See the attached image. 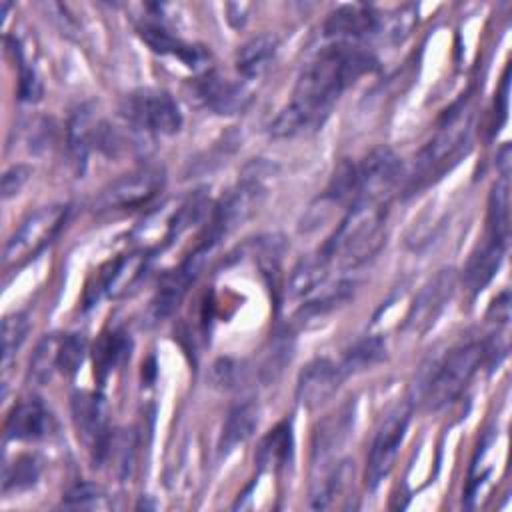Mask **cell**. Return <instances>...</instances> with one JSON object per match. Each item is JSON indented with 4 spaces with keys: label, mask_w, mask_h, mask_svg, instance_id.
<instances>
[{
    "label": "cell",
    "mask_w": 512,
    "mask_h": 512,
    "mask_svg": "<svg viewBox=\"0 0 512 512\" xmlns=\"http://www.w3.org/2000/svg\"><path fill=\"white\" fill-rule=\"evenodd\" d=\"M416 22H418V8L414 4H404V6L388 12L386 16L380 14V32L378 34L384 36L392 44H400L412 34Z\"/></svg>",
    "instance_id": "4dcf8cb0"
},
{
    "label": "cell",
    "mask_w": 512,
    "mask_h": 512,
    "mask_svg": "<svg viewBox=\"0 0 512 512\" xmlns=\"http://www.w3.org/2000/svg\"><path fill=\"white\" fill-rule=\"evenodd\" d=\"M12 52L16 54L18 60V68H20V76H18V98L22 102H36L42 96V82L38 78V74L34 72L32 66H28V62L22 56L20 46H14Z\"/></svg>",
    "instance_id": "e575fe53"
},
{
    "label": "cell",
    "mask_w": 512,
    "mask_h": 512,
    "mask_svg": "<svg viewBox=\"0 0 512 512\" xmlns=\"http://www.w3.org/2000/svg\"><path fill=\"white\" fill-rule=\"evenodd\" d=\"M64 334H46L32 358H30V368H28V378L36 384H44L52 378L54 372H58V356H60V346H62Z\"/></svg>",
    "instance_id": "cb8c5ba5"
},
{
    "label": "cell",
    "mask_w": 512,
    "mask_h": 512,
    "mask_svg": "<svg viewBox=\"0 0 512 512\" xmlns=\"http://www.w3.org/2000/svg\"><path fill=\"white\" fill-rule=\"evenodd\" d=\"M378 32L380 14L366 4H342L336 10H332L324 22L326 36L346 42L376 36Z\"/></svg>",
    "instance_id": "5bb4252c"
},
{
    "label": "cell",
    "mask_w": 512,
    "mask_h": 512,
    "mask_svg": "<svg viewBox=\"0 0 512 512\" xmlns=\"http://www.w3.org/2000/svg\"><path fill=\"white\" fill-rule=\"evenodd\" d=\"M30 330L28 316L22 312H14L4 316L2 320V364L6 366L10 358L20 350Z\"/></svg>",
    "instance_id": "d6a6232c"
},
{
    "label": "cell",
    "mask_w": 512,
    "mask_h": 512,
    "mask_svg": "<svg viewBox=\"0 0 512 512\" xmlns=\"http://www.w3.org/2000/svg\"><path fill=\"white\" fill-rule=\"evenodd\" d=\"M146 262H148V256L142 252H134L110 262L102 270L100 290L110 296L126 294L142 278L146 270Z\"/></svg>",
    "instance_id": "d6986e66"
},
{
    "label": "cell",
    "mask_w": 512,
    "mask_h": 512,
    "mask_svg": "<svg viewBox=\"0 0 512 512\" xmlns=\"http://www.w3.org/2000/svg\"><path fill=\"white\" fill-rule=\"evenodd\" d=\"M352 292H354V284H352V282H340V284H336L334 288L326 290L322 296L304 302V304L296 310V314H294V318H292L294 324L304 326L306 322L316 320V318L328 314L330 310L342 306V304L352 296Z\"/></svg>",
    "instance_id": "d4e9b609"
},
{
    "label": "cell",
    "mask_w": 512,
    "mask_h": 512,
    "mask_svg": "<svg viewBox=\"0 0 512 512\" xmlns=\"http://www.w3.org/2000/svg\"><path fill=\"white\" fill-rule=\"evenodd\" d=\"M454 290H456V270L454 268L438 270L412 300L402 328L414 334H424L442 314Z\"/></svg>",
    "instance_id": "30bf717a"
},
{
    "label": "cell",
    "mask_w": 512,
    "mask_h": 512,
    "mask_svg": "<svg viewBox=\"0 0 512 512\" xmlns=\"http://www.w3.org/2000/svg\"><path fill=\"white\" fill-rule=\"evenodd\" d=\"M30 174H32V168L26 164L10 166L2 176V198L8 200V198L16 196L22 190V186L28 182Z\"/></svg>",
    "instance_id": "8d00e7d4"
},
{
    "label": "cell",
    "mask_w": 512,
    "mask_h": 512,
    "mask_svg": "<svg viewBox=\"0 0 512 512\" xmlns=\"http://www.w3.org/2000/svg\"><path fill=\"white\" fill-rule=\"evenodd\" d=\"M354 424V408L348 404L340 408L336 414H330L320 422L314 434V466L338 462L336 452L344 446L352 432Z\"/></svg>",
    "instance_id": "2e32d148"
},
{
    "label": "cell",
    "mask_w": 512,
    "mask_h": 512,
    "mask_svg": "<svg viewBox=\"0 0 512 512\" xmlns=\"http://www.w3.org/2000/svg\"><path fill=\"white\" fill-rule=\"evenodd\" d=\"M276 52V38L270 34H260L244 42L236 52V70L244 78L260 76Z\"/></svg>",
    "instance_id": "7402d4cb"
},
{
    "label": "cell",
    "mask_w": 512,
    "mask_h": 512,
    "mask_svg": "<svg viewBox=\"0 0 512 512\" xmlns=\"http://www.w3.org/2000/svg\"><path fill=\"white\" fill-rule=\"evenodd\" d=\"M258 426V408L254 402H240L230 408L222 434H220V454L232 452L238 444H244Z\"/></svg>",
    "instance_id": "ffe728a7"
},
{
    "label": "cell",
    "mask_w": 512,
    "mask_h": 512,
    "mask_svg": "<svg viewBox=\"0 0 512 512\" xmlns=\"http://www.w3.org/2000/svg\"><path fill=\"white\" fill-rule=\"evenodd\" d=\"M388 204L352 202L344 220L336 226L334 234L322 244L320 252L332 262L336 260L342 270H354L368 262L384 246Z\"/></svg>",
    "instance_id": "7a4b0ae2"
},
{
    "label": "cell",
    "mask_w": 512,
    "mask_h": 512,
    "mask_svg": "<svg viewBox=\"0 0 512 512\" xmlns=\"http://www.w3.org/2000/svg\"><path fill=\"white\" fill-rule=\"evenodd\" d=\"M212 378L222 388H234L238 384V380H242V368L238 362H232L230 358H222L214 364Z\"/></svg>",
    "instance_id": "74e56055"
},
{
    "label": "cell",
    "mask_w": 512,
    "mask_h": 512,
    "mask_svg": "<svg viewBox=\"0 0 512 512\" xmlns=\"http://www.w3.org/2000/svg\"><path fill=\"white\" fill-rule=\"evenodd\" d=\"M196 94L212 112L226 116L244 112L252 100L242 82L228 80L216 72H208L196 82Z\"/></svg>",
    "instance_id": "9a60e30c"
},
{
    "label": "cell",
    "mask_w": 512,
    "mask_h": 512,
    "mask_svg": "<svg viewBox=\"0 0 512 512\" xmlns=\"http://www.w3.org/2000/svg\"><path fill=\"white\" fill-rule=\"evenodd\" d=\"M508 88H510V78H508V70L504 72V78H502V86H500V94H498V102L500 106L496 108V114H498V122H496V130L502 126V122L506 120V112H508Z\"/></svg>",
    "instance_id": "f35d334b"
},
{
    "label": "cell",
    "mask_w": 512,
    "mask_h": 512,
    "mask_svg": "<svg viewBox=\"0 0 512 512\" xmlns=\"http://www.w3.org/2000/svg\"><path fill=\"white\" fill-rule=\"evenodd\" d=\"M164 172L160 168H138L110 182L94 200L96 212L132 210L150 202L162 188Z\"/></svg>",
    "instance_id": "ba28073f"
},
{
    "label": "cell",
    "mask_w": 512,
    "mask_h": 512,
    "mask_svg": "<svg viewBox=\"0 0 512 512\" xmlns=\"http://www.w3.org/2000/svg\"><path fill=\"white\" fill-rule=\"evenodd\" d=\"M508 156H510V146H504L502 150H500V154H498V166H500V172H502V178H508V172H510V160H508Z\"/></svg>",
    "instance_id": "ab89813d"
},
{
    "label": "cell",
    "mask_w": 512,
    "mask_h": 512,
    "mask_svg": "<svg viewBox=\"0 0 512 512\" xmlns=\"http://www.w3.org/2000/svg\"><path fill=\"white\" fill-rule=\"evenodd\" d=\"M504 244H498L494 240H488L482 244V248H478L466 270H464V284L468 286V290L472 294H478L490 280L492 276L496 274L500 262H502V256H504Z\"/></svg>",
    "instance_id": "44dd1931"
},
{
    "label": "cell",
    "mask_w": 512,
    "mask_h": 512,
    "mask_svg": "<svg viewBox=\"0 0 512 512\" xmlns=\"http://www.w3.org/2000/svg\"><path fill=\"white\" fill-rule=\"evenodd\" d=\"M40 476V464L34 456H20L14 460L12 466H4V482L2 490L4 492H20L36 484Z\"/></svg>",
    "instance_id": "1f68e13d"
},
{
    "label": "cell",
    "mask_w": 512,
    "mask_h": 512,
    "mask_svg": "<svg viewBox=\"0 0 512 512\" xmlns=\"http://www.w3.org/2000/svg\"><path fill=\"white\" fill-rule=\"evenodd\" d=\"M402 162L390 148L372 150L362 164H356V198L354 202L388 204L400 182Z\"/></svg>",
    "instance_id": "9c48e42d"
},
{
    "label": "cell",
    "mask_w": 512,
    "mask_h": 512,
    "mask_svg": "<svg viewBox=\"0 0 512 512\" xmlns=\"http://www.w3.org/2000/svg\"><path fill=\"white\" fill-rule=\"evenodd\" d=\"M410 414H412V406L410 402H400L396 404L386 418L382 420L368 458H366V484L368 488H376L392 470L400 444L404 440L408 422H410Z\"/></svg>",
    "instance_id": "52a82bcc"
},
{
    "label": "cell",
    "mask_w": 512,
    "mask_h": 512,
    "mask_svg": "<svg viewBox=\"0 0 512 512\" xmlns=\"http://www.w3.org/2000/svg\"><path fill=\"white\" fill-rule=\"evenodd\" d=\"M386 354V344L382 338L378 336H366L362 340H358L354 346L348 348V352L344 354L340 364V370L344 376L362 372L374 364H378Z\"/></svg>",
    "instance_id": "484cf974"
},
{
    "label": "cell",
    "mask_w": 512,
    "mask_h": 512,
    "mask_svg": "<svg viewBox=\"0 0 512 512\" xmlns=\"http://www.w3.org/2000/svg\"><path fill=\"white\" fill-rule=\"evenodd\" d=\"M328 266H330V260L320 250L316 254L302 258L294 266L290 282H288L290 296L298 298V296L310 294L314 288H318L324 282V278L328 276Z\"/></svg>",
    "instance_id": "603a6c76"
},
{
    "label": "cell",
    "mask_w": 512,
    "mask_h": 512,
    "mask_svg": "<svg viewBox=\"0 0 512 512\" xmlns=\"http://www.w3.org/2000/svg\"><path fill=\"white\" fill-rule=\"evenodd\" d=\"M470 122H462L460 114H452L448 118L446 130L434 138L418 156L414 174L408 182V194L416 192L420 186L432 182V178L442 176L450 164H456L462 154H466L470 146Z\"/></svg>",
    "instance_id": "5b68a950"
},
{
    "label": "cell",
    "mask_w": 512,
    "mask_h": 512,
    "mask_svg": "<svg viewBox=\"0 0 512 512\" xmlns=\"http://www.w3.org/2000/svg\"><path fill=\"white\" fill-rule=\"evenodd\" d=\"M484 362V342H468L452 348L424 384V402L430 410L450 404L466 388Z\"/></svg>",
    "instance_id": "3957f363"
},
{
    "label": "cell",
    "mask_w": 512,
    "mask_h": 512,
    "mask_svg": "<svg viewBox=\"0 0 512 512\" xmlns=\"http://www.w3.org/2000/svg\"><path fill=\"white\" fill-rule=\"evenodd\" d=\"M68 216L66 204H50L28 214L4 248V268L20 266L42 252L60 232Z\"/></svg>",
    "instance_id": "277c9868"
},
{
    "label": "cell",
    "mask_w": 512,
    "mask_h": 512,
    "mask_svg": "<svg viewBox=\"0 0 512 512\" xmlns=\"http://www.w3.org/2000/svg\"><path fill=\"white\" fill-rule=\"evenodd\" d=\"M50 430V414L36 398L18 402L6 418V438L40 440Z\"/></svg>",
    "instance_id": "ac0fdd59"
},
{
    "label": "cell",
    "mask_w": 512,
    "mask_h": 512,
    "mask_svg": "<svg viewBox=\"0 0 512 512\" xmlns=\"http://www.w3.org/2000/svg\"><path fill=\"white\" fill-rule=\"evenodd\" d=\"M136 30H138V36L158 54L176 56L186 66H198L206 60V52L200 46L180 40L168 28H164L160 22L144 20L142 24H138Z\"/></svg>",
    "instance_id": "e0dca14e"
},
{
    "label": "cell",
    "mask_w": 512,
    "mask_h": 512,
    "mask_svg": "<svg viewBox=\"0 0 512 512\" xmlns=\"http://www.w3.org/2000/svg\"><path fill=\"white\" fill-rule=\"evenodd\" d=\"M64 506H68V508H102V506H106V496L100 490V486L90 484V482H80L66 492Z\"/></svg>",
    "instance_id": "d590c367"
},
{
    "label": "cell",
    "mask_w": 512,
    "mask_h": 512,
    "mask_svg": "<svg viewBox=\"0 0 512 512\" xmlns=\"http://www.w3.org/2000/svg\"><path fill=\"white\" fill-rule=\"evenodd\" d=\"M488 240L506 246L508 240V178L492 186L488 200Z\"/></svg>",
    "instance_id": "f1b7e54d"
},
{
    "label": "cell",
    "mask_w": 512,
    "mask_h": 512,
    "mask_svg": "<svg viewBox=\"0 0 512 512\" xmlns=\"http://www.w3.org/2000/svg\"><path fill=\"white\" fill-rule=\"evenodd\" d=\"M70 408L78 436L92 452L94 462L100 464L106 456V448L112 436L106 428V406L102 396L94 392H76L72 396Z\"/></svg>",
    "instance_id": "8fae6325"
},
{
    "label": "cell",
    "mask_w": 512,
    "mask_h": 512,
    "mask_svg": "<svg viewBox=\"0 0 512 512\" xmlns=\"http://www.w3.org/2000/svg\"><path fill=\"white\" fill-rule=\"evenodd\" d=\"M292 456V428L288 422L278 424L260 444L258 462L262 466H284Z\"/></svg>",
    "instance_id": "f546056e"
},
{
    "label": "cell",
    "mask_w": 512,
    "mask_h": 512,
    "mask_svg": "<svg viewBox=\"0 0 512 512\" xmlns=\"http://www.w3.org/2000/svg\"><path fill=\"white\" fill-rule=\"evenodd\" d=\"M122 116L132 128L156 134H174L182 126V114L176 100L158 88H138L124 96Z\"/></svg>",
    "instance_id": "8992f818"
},
{
    "label": "cell",
    "mask_w": 512,
    "mask_h": 512,
    "mask_svg": "<svg viewBox=\"0 0 512 512\" xmlns=\"http://www.w3.org/2000/svg\"><path fill=\"white\" fill-rule=\"evenodd\" d=\"M86 356V340L80 334H64L60 356H58V372L64 376H74L82 366Z\"/></svg>",
    "instance_id": "836d02e7"
},
{
    "label": "cell",
    "mask_w": 512,
    "mask_h": 512,
    "mask_svg": "<svg viewBox=\"0 0 512 512\" xmlns=\"http://www.w3.org/2000/svg\"><path fill=\"white\" fill-rule=\"evenodd\" d=\"M376 68L378 60L362 46L346 40L322 46L304 64L290 102L268 128L270 136L292 138L320 128L340 94Z\"/></svg>",
    "instance_id": "6da1fadb"
},
{
    "label": "cell",
    "mask_w": 512,
    "mask_h": 512,
    "mask_svg": "<svg viewBox=\"0 0 512 512\" xmlns=\"http://www.w3.org/2000/svg\"><path fill=\"white\" fill-rule=\"evenodd\" d=\"M130 342L124 332H110L104 334L98 344L94 346V374L104 382V378L122 362V358L128 354Z\"/></svg>",
    "instance_id": "4316f807"
},
{
    "label": "cell",
    "mask_w": 512,
    "mask_h": 512,
    "mask_svg": "<svg viewBox=\"0 0 512 512\" xmlns=\"http://www.w3.org/2000/svg\"><path fill=\"white\" fill-rule=\"evenodd\" d=\"M92 114L86 108H80L68 124V150L72 156V162L76 164V170L82 174L88 150L92 148V130H94Z\"/></svg>",
    "instance_id": "83f0119b"
},
{
    "label": "cell",
    "mask_w": 512,
    "mask_h": 512,
    "mask_svg": "<svg viewBox=\"0 0 512 512\" xmlns=\"http://www.w3.org/2000/svg\"><path fill=\"white\" fill-rule=\"evenodd\" d=\"M344 378L340 364L330 358H314L298 374L296 400L304 408H318L336 394Z\"/></svg>",
    "instance_id": "7c38bea8"
},
{
    "label": "cell",
    "mask_w": 512,
    "mask_h": 512,
    "mask_svg": "<svg viewBox=\"0 0 512 512\" xmlns=\"http://www.w3.org/2000/svg\"><path fill=\"white\" fill-rule=\"evenodd\" d=\"M208 252L196 248L174 272L166 274L162 278V284L152 300L150 312L154 320H162L168 314H172L176 310V306L180 304V300L184 298L188 286L194 282V278L198 276V270L202 268V262L206 258Z\"/></svg>",
    "instance_id": "4fadbf2b"
}]
</instances>
